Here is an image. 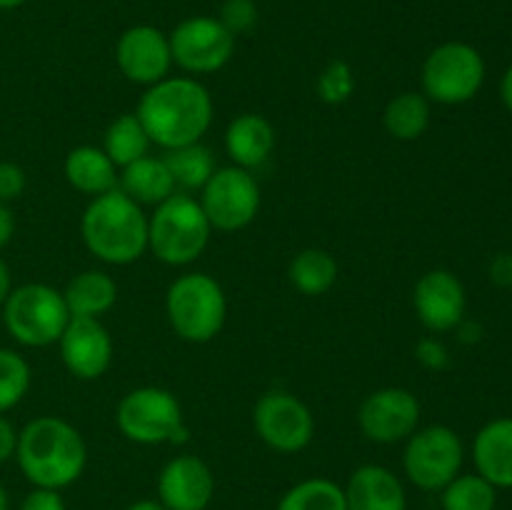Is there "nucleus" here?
I'll return each instance as SVG.
<instances>
[{"label":"nucleus","mask_w":512,"mask_h":510,"mask_svg":"<svg viewBox=\"0 0 512 510\" xmlns=\"http://www.w3.org/2000/svg\"><path fill=\"white\" fill-rule=\"evenodd\" d=\"M70 318H98L118 300V285L103 270H83L63 290Z\"/></svg>","instance_id":"23"},{"label":"nucleus","mask_w":512,"mask_h":510,"mask_svg":"<svg viewBox=\"0 0 512 510\" xmlns=\"http://www.w3.org/2000/svg\"><path fill=\"white\" fill-rule=\"evenodd\" d=\"M490 280L500 288H512V253L495 255L490 263Z\"/></svg>","instance_id":"37"},{"label":"nucleus","mask_w":512,"mask_h":510,"mask_svg":"<svg viewBox=\"0 0 512 510\" xmlns=\"http://www.w3.org/2000/svg\"><path fill=\"white\" fill-rule=\"evenodd\" d=\"M348 510H408L403 483L385 465H360L343 488Z\"/></svg>","instance_id":"18"},{"label":"nucleus","mask_w":512,"mask_h":510,"mask_svg":"<svg viewBox=\"0 0 512 510\" xmlns=\"http://www.w3.org/2000/svg\"><path fill=\"white\" fill-rule=\"evenodd\" d=\"M413 305L418 320L430 333H448L463 323L468 298L458 275L435 268L415 283Z\"/></svg>","instance_id":"15"},{"label":"nucleus","mask_w":512,"mask_h":510,"mask_svg":"<svg viewBox=\"0 0 512 510\" xmlns=\"http://www.w3.org/2000/svg\"><path fill=\"white\" fill-rule=\"evenodd\" d=\"M275 148V128L258 113H243L225 130V150L233 165L245 170L260 168Z\"/></svg>","instance_id":"20"},{"label":"nucleus","mask_w":512,"mask_h":510,"mask_svg":"<svg viewBox=\"0 0 512 510\" xmlns=\"http://www.w3.org/2000/svg\"><path fill=\"white\" fill-rule=\"evenodd\" d=\"M255 433L278 453H300L315 435V418L308 405L285 390H268L253 408Z\"/></svg>","instance_id":"12"},{"label":"nucleus","mask_w":512,"mask_h":510,"mask_svg":"<svg viewBox=\"0 0 512 510\" xmlns=\"http://www.w3.org/2000/svg\"><path fill=\"white\" fill-rule=\"evenodd\" d=\"M10 290H13V278H10V268L5 265V260L0 258V308L5 305V300H8Z\"/></svg>","instance_id":"39"},{"label":"nucleus","mask_w":512,"mask_h":510,"mask_svg":"<svg viewBox=\"0 0 512 510\" xmlns=\"http://www.w3.org/2000/svg\"><path fill=\"white\" fill-rule=\"evenodd\" d=\"M13 233H15L13 210L8 208V203H0V248H5V245L13 240Z\"/></svg>","instance_id":"38"},{"label":"nucleus","mask_w":512,"mask_h":510,"mask_svg":"<svg viewBox=\"0 0 512 510\" xmlns=\"http://www.w3.org/2000/svg\"><path fill=\"white\" fill-rule=\"evenodd\" d=\"M465 448L460 435L448 425H428L415 430L405 443L403 470L415 488L440 493L455 475H460Z\"/></svg>","instance_id":"9"},{"label":"nucleus","mask_w":512,"mask_h":510,"mask_svg":"<svg viewBox=\"0 0 512 510\" xmlns=\"http://www.w3.org/2000/svg\"><path fill=\"white\" fill-rule=\"evenodd\" d=\"M200 208L210 228L235 233L248 228L260 210V185L250 170L228 165L210 175L200 190Z\"/></svg>","instance_id":"10"},{"label":"nucleus","mask_w":512,"mask_h":510,"mask_svg":"<svg viewBox=\"0 0 512 510\" xmlns=\"http://www.w3.org/2000/svg\"><path fill=\"white\" fill-rule=\"evenodd\" d=\"M8 333L25 348H45L58 343L70 323V310L60 290L45 283H25L10 290L3 305Z\"/></svg>","instance_id":"6"},{"label":"nucleus","mask_w":512,"mask_h":510,"mask_svg":"<svg viewBox=\"0 0 512 510\" xmlns=\"http://www.w3.org/2000/svg\"><path fill=\"white\" fill-rule=\"evenodd\" d=\"M115 63L130 83L148 85V88L160 83L168 78L173 65L168 35L153 25H133L120 35L115 45Z\"/></svg>","instance_id":"14"},{"label":"nucleus","mask_w":512,"mask_h":510,"mask_svg":"<svg viewBox=\"0 0 512 510\" xmlns=\"http://www.w3.org/2000/svg\"><path fill=\"white\" fill-rule=\"evenodd\" d=\"M128 510H168L158 503V500H135L133 505H128Z\"/></svg>","instance_id":"41"},{"label":"nucleus","mask_w":512,"mask_h":510,"mask_svg":"<svg viewBox=\"0 0 512 510\" xmlns=\"http://www.w3.org/2000/svg\"><path fill=\"white\" fill-rule=\"evenodd\" d=\"M415 358L423 368L428 370H443L448 365V348L435 338H423L415 345Z\"/></svg>","instance_id":"34"},{"label":"nucleus","mask_w":512,"mask_h":510,"mask_svg":"<svg viewBox=\"0 0 512 510\" xmlns=\"http://www.w3.org/2000/svg\"><path fill=\"white\" fill-rule=\"evenodd\" d=\"M218 20L233 35L248 33V30H253L255 23H258L255 0H225V3L220 5Z\"/></svg>","instance_id":"32"},{"label":"nucleus","mask_w":512,"mask_h":510,"mask_svg":"<svg viewBox=\"0 0 512 510\" xmlns=\"http://www.w3.org/2000/svg\"><path fill=\"white\" fill-rule=\"evenodd\" d=\"M150 138L145 133L143 123L135 113H125L120 118H115L108 125L103 138V150L110 160L115 163V168H128L135 160L145 158L150 150Z\"/></svg>","instance_id":"25"},{"label":"nucleus","mask_w":512,"mask_h":510,"mask_svg":"<svg viewBox=\"0 0 512 510\" xmlns=\"http://www.w3.org/2000/svg\"><path fill=\"white\" fill-rule=\"evenodd\" d=\"M430 115H433V108L423 93H400L385 105L383 125L395 140L410 143L428 130Z\"/></svg>","instance_id":"24"},{"label":"nucleus","mask_w":512,"mask_h":510,"mask_svg":"<svg viewBox=\"0 0 512 510\" xmlns=\"http://www.w3.org/2000/svg\"><path fill=\"white\" fill-rule=\"evenodd\" d=\"M15 448H18V430L5 415H0V463L15 458Z\"/></svg>","instance_id":"36"},{"label":"nucleus","mask_w":512,"mask_h":510,"mask_svg":"<svg viewBox=\"0 0 512 510\" xmlns=\"http://www.w3.org/2000/svg\"><path fill=\"white\" fill-rule=\"evenodd\" d=\"M25 0H0V10H13V8H20Z\"/></svg>","instance_id":"43"},{"label":"nucleus","mask_w":512,"mask_h":510,"mask_svg":"<svg viewBox=\"0 0 512 510\" xmlns=\"http://www.w3.org/2000/svg\"><path fill=\"white\" fill-rule=\"evenodd\" d=\"M420 83L430 103L463 105L483 88L485 60L473 45L443 43L425 58Z\"/></svg>","instance_id":"8"},{"label":"nucleus","mask_w":512,"mask_h":510,"mask_svg":"<svg viewBox=\"0 0 512 510\" xmlns=\"http://www.w3.org/2000/svg\"><path fill=\"white\" fill-rule=\"evenodd\" d=\"M170 328L188 343H208L223 330L228 300L208 273H185L170 283L165 295Z\"/></svg>","instance_id":"5"},{"label":"nucleus","mask_w":512,"mask_h":510,"mask_svg":"<svg viewBox=\"0 0 512 510\" xmlns=\"http://www.w3.org/2000/svg\"><path fill=\"white\" fill-rule=\"evenodd\" d=\"M318 95L328 105H343L355 90V73L345 60H333L318 75Z\"/></svg>","instance_id":"31"},{"label":"nucleus","mask_w":512,"mask_h":510,"mask_svg":"<svg viewBox=\"0 0 512 510\" xmlns=\"http://www.w3.org/2000/svg\"><path fill=\"white\" fill-rule=\"evenodd\" d=\"M170 40V55L178 68L190 75H208L225 68L235 53V35L210 15H195L175 25Z\"/></svg>","instance_id":"11"},{"label":"nucleus","mask_w":512,"mask_h":510,"mask_svg":"<svg viewBox=\"0 0 512 510\" xmlns=\"http://www.w3.org/2000/svg\"><path fill=\"white\" fill-rule=\"evenodd\" d=\"M420 400L408 388H380L363 400L358 425L373 443L393 445L418 430Z\"/></svg>","instance_id":"13"},{"label":"nucleus","mask_w":512,"mask_h":510,"mask_svg":"<svg viewBox=\"0 0 512 510\" xmlns=\"http://www.w3.org/2000/svg\"><path fill=\"white\" fill-rule=\"evenodd\" d=\"M25 190V173L15 163H0V203L20 198Z\"/></svg>","instance_id":"33"},{"label":"nucleus","mask_w":512,"mask_h":510,"mask_svg":"<svg viewBox=\"0 0 512 510\" xmlns=\"http://www.w3.org/2000/svg\"><path fill=\"white\" fill-rule=\"evenodd\" d=\"M15 460L33 488L63 490L83 475L88 448L83 435L68 420L40 415L18 430Z\"/></svg>","instance_id":"2"},{"label":"nucleus","mask_w":512,"mask_h":510,"mask_svg":"<svg viewBox=\"0 0 512 510\" xmlns=\"http://www.w3.org/2000/svg\"><path fill=\"white\" fill-rule=\"evenodd\" d=\"M500 98H503L505 108L512 113V65L508 70H505L503 80H500Z\"/></svg>","instance_id":"40"},{"label":"nucleus","mask_w":512,"mask_h":510,"mask_svg":"<svg viewBox=\"0 0 512 510\" xmlns=\"http://www.w3.org/2000/svg\"><path fill=\"white\" fill-rule=\"evenodd\" d=\"M30 390V365L20 353L0 348V415L20 403Z\"/></svg>","instance_id":"30"},{"label":"nucleus","mask_w":512,"mask_h":510,"mask_svg":"<svg viewBox=\"0 0 512 510\" xmlns=\"http://www.w3.org/2000/svg\"><path fill=\"white\" fill-rule=\"evenodd\" d=\"M0 510H10L8 490H5V485H3V483H0Z\"/></svg>","instance_id":"42"},{"label":"nucleus","mask_w":512,"mask_h":510,"mask_svg":"<svg viewBox=\"0 0 512 510\" xmlns=\"http://www.w3.org/2000/svg\"><path fill=\"white\" fill-rule=\"evenodd\" d=\"M275 510H348L343 485L328 478H308L285 490Z\"/></svg>","instance_id":"29"},{"label":"nucleus","mask_w":512,"mask_h":510,"mask_svg":"<svg viewBox=\"0 0 512 510\" xmlns=\"http://www.w3.org/2000/svg\"><path fill=\"white\" fill-rule=\"evenodd\" d=\"M215 475L198 455H175L158 475V503L168 510H208Z\"/></svg>","instance_id":"16"},{"label":"nucleus","mask_w":512,"mask_h":510,"mask_svg":"<svg viewBox=\"0 0 512 510\" xmlns=\"http://www.w3.org/2000/svg\"><path fill=\"white\" fill-rule=\"evenodd\" d=\"M118 430L138 445L183 443L188 440V428L183 420V408L170 390L145 385L123 395L115 410Z\"/></svg>","instance_id":"7"},{"label":"nucleus","mask_w":512,"mask_h":510,"mask_svg":"<svg viewBox=\"0 0 512 510\" xmlns=\"http://www.w3.org/2000/svg\"><path fill=\"white\" fill-rule=\"evenodd\" d=\"M163 160L168 165L170 175H173L175 185L183 190H203L210 175L218 170L215 168L213 153L203 143H190L183 145V148L165 150Z\"/></svg>","instance_id":"27"},{"label":"nucleus","mask_w":512,"mask_h":510,"mask_svg":"<svg viewBox=\"0 0 512 510\" xmlns=\"http://www.w3.org/2000/svg\"><path fill=\"white\" fill-rule=\"evenodd\" d=\"M118 183L120 190L140 205H160L170 195H175V188H178L165 160L155 155H145L123 168Z\"/></svg>","instance_id":"22"},{"label":"nucleus","mask_w":512,"mask_h":510,"mask_svg":"<svg viewBox=\"0 0 512 510\" xmlns=\"http://www.w3.org/2000/svg\"><path fill=\"white\" fill-rule=\"evenodd\" d=\"M213 228L193 195L175 193L148 218V250L165 265H190L203 255Z\"/></svg>","instance_id":"4"},{"label":"nucleus","mask_w":512,"mask_h":510,"mask_svg":"<svg viewBox=\"0 0 512 510\" xmlns=\"http://www.w3.org/2000/svg\"><path fill=\"white\" fill-rule=\"evenodd\" d=\"M18 510H68L65 508V500L60 495V490L50 488H33L23 498Z\"/></svg>","instance_id":"35"},{"label":"nucleus","mask_w":512,"mask_h":510,"mask_svg":"<svg viewBox=\"0 0 512 510\" xmlns=\"http://www.w3.org/2000/svg\"><path fill=\"white\" fill-rule=\"evenodd\" d=\"M290 283L303 295H325L338 280V263L323 248H305L290 260Z\"/></svg>","instance_id":"26"},{"label":"nucleus","mask_w":512,"mask_h":510,"mask_svg":"<svg viewBox=\"0 0 512 510\" xmlns=\"http://www.w3.org/2000/svg\"><path fill=\"white\" fill-rule=\"evenodd\" d=\"M443 510H495L498 488L478 473H460L440 490Z\"/></svg>","instance_id":"28"},{"label":"nucleus","mask_w":512,"mask_h":510,"mask_svg":"<svg viewBox=\"0 0 512 510\" xmlns=\"http://www.w3.org/2000/svg\"><path fill=\"white\" fill-rule=\"evenodd\" d=\"M118 178V168L103 148L80 145V148L70 150L65 158V180L85 195L98 198V195L110 193L118 188Z\"/></svg>","instance_id":"21"},{"label":"nucleus","mask_w":512,"mask_h":510,"mask_svg":"<svg viewBox=\"0 0 512 510\" xmlns=\"http://www.w3.org/2000/svg\"><path fill=\"white\" fill-rule=\"evenodd\" d=\"M58 345L65 368L78 380H98L113 363V338L98 318H70Z\"/></svg>","instance_id":"17"},{"label":"nucleus","mask_w":512,"mask_h":510,"mask_svg":"<svg viewBox=\"0 0 512 510\" xmlns=\"http://www.w3.org/2000/svg\"><path fill=\"white\" fill-rule=\"evenodd\" d=\"M80 235L90 253L108 265H130L148 250V215L143 205L115 188L85 208Z\"/></svg>","instance_id":"3"},{"label":"nucleus","mask_w":512,"mask_h":510,"mask_svg":"<svg viewBox=\"0 0 512 510\" xmlns=\"http://www.w3.org/2000/svg\"><path fill=\"white\" fill-rule=\"evenodd\" d=\"M475 473L495 488H512V418L490 420L473 440Z\"/></svg>","instance_id":"19"},{"label":"nucleus","mask_w":512,"mask_h":510,"mask_svg":"<svg viewBox=\"0 0 512 510\" xmlns=\"http://www.w3.org/2000/svg\"><path fill=\"white\" fill-rule=\"evenodd\" d=\"M135 115L163 150L200 143L213 123V98L195 78H163L140 98Z\"/></svg>","instance_id":"1"}]
</instances>
